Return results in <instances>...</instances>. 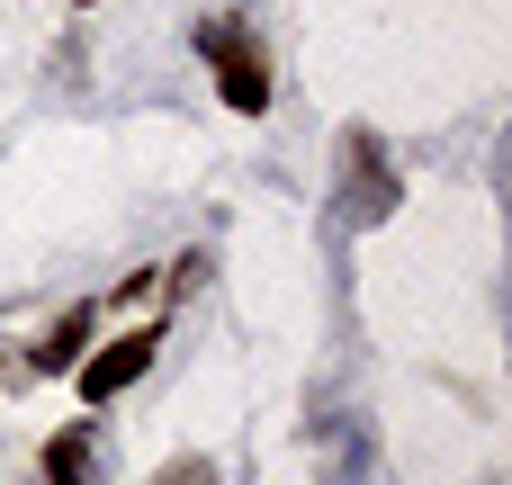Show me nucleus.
<instances>
[{
	"label": "nucleus",
	"mask_w": 512,
	"mask_h": 485,
	"mask_svg": "<svg viewBox=\"0 0 512 485\" xmlns=\"http://www.w3.org/2000/svg\"><path fill=\"white\" fill-rule=\"evenodd\" d=\"M153 485H216V459H171Z\"/></svg>",
	"instance_id": "nucleus-5"
},
{
	"label": "nucleus",
	"mask_w": 512,
	"mask_h": 485,
	"mask_svg": "<svg viewBox=\"0 0 512 485\" xmlns=\"http://www.w3.org/2000/svg\"><path fill=\"white\" fill-rule=\"evenodd\" d=\"M198 54L216 63V90H225V108H234V117H261V108H270V63H261L252 27L207 18V27H198Z\"/></svg>",
	"instance_id": "nucleus-1"
},
{
	"label": "nucleus",
	"mask_w": 512,
	"mask_h": 485,
	"mask_svg": "<svg viewBox=\"0 0 512 485\" xmlns=\"http://www.w3.org/2000/svg\"><path fill=\"white\" fill-rule=\"evenodd\" d=\"M45 485H90V423L45 441Z\"/></svg>",
	"instance_id": "nucleus-3"
},
{
	"label": "nucleus",
	"mask_w": 512,
	"mask_h": 485,
	"mask_svg": "<svg viewBox=\"0 0 512 485\" xmlns=\"http://www.w3.org/2000/svg\"><path fill=\"white\" fill-rule=\"evenodd\" d=\"M153 351H162V324H135V333H117L108 351H90V360H81V405H108L117 387H135V378L153 369Z\"/></svg>",
	"instance_id": "nucleus-2"
},
{
	"label": "nucleus",
	"mask_w": 512,
	"mask_h": 485,
	"mask_svg": "<svg viewBox=\"0 0 512 485\" xmlns=\"http://www.w3.org/2000/svg\"><path fill=\"white\" fill-rule=\"evenodd\" d=\"M81 342H90V306H81V315H63V324H45L27 360H36V369H72V360H81Z\"/></svg>",
	"instance_id": "nucleus-4"
}]
</instances>
